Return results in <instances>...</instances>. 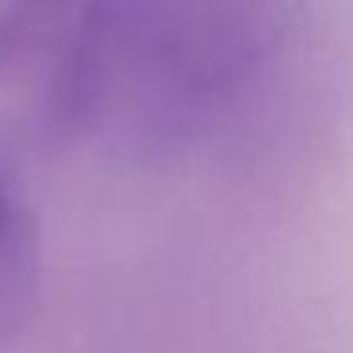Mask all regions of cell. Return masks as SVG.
<instances>
[{
    "label": "cell",
    "mask_w": 353,
    "mask_h": 353,
    "mask_svg": "<svg viewBox=\"0 0 353 353\" xmlns=\"http://www.w3.org/2000/svg\"><path fill=\"white\" fill-rule=\"evenodd\" d=\"M114 0H0V95L23 99L54 141L88 137Z\"/></svg>",
    "instance_id": "2"
},
{
    "label": "cell",
    "mask_w": 353,
    "mask_h": 353,
    "mask_svg": "<svg viewBox=\"0 0 353 353\" xmlns=\"http://www.w3.org/2000/svg\"><path fill=\"white\" fill-rule=\"evenodd\" d=\"M296 0H114L95 125L186 141L221 125L277 69Z\"/></svg>",
    "instance_id": "1"
},
{
    "label": "cell",
    "mask_w": 353,
    "mask_h": 353,
    "mask_svg": "<svg viewBox=\"0 0 353 353\" xmlns=\"http://www.w3.org/2000/svg\"><path fill=\"white\" fill-rule=\"evenodd\" d=\"M42 296V221L19 163L0 148V345L31 330Z\"/></svg>",
    "instance_id": "3"
}]
</instances>
